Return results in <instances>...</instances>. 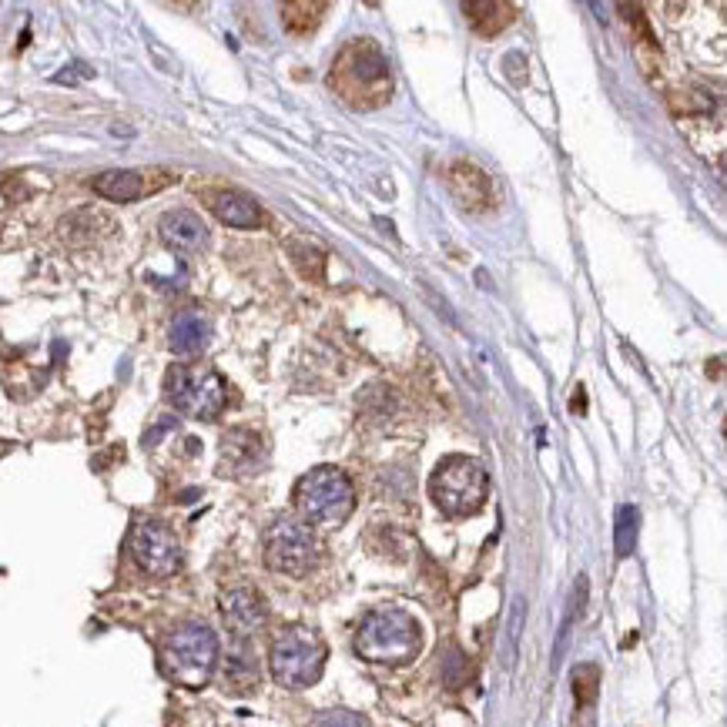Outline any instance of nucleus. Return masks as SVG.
<instances>
[{"mask_svg": "<svg viewBox=\"0 0 727 727\" xmlns=\"http://www.w3.org/2000/svg\"><path fill=\"white\" fill-rule=\"evenodd\" d=\"M168 677H175L185 687H202L218 667V637L212 627L188 620V624L175 627L165 637V650H161Z\"/></svg>", "mask_w": 727, "mask_h": 727, "instance_id": "3", "label": "nucleus"}, {"mask_svg": "<svg viewBox=\"0 0 727 727\" xmlns=\"http://www.w3.org/2000/svg\"><path fill=\"white\" fill-rule=\"evenodd\" d=\"M131 557L151 577H171L181 567V543L171 533L168 523L161 520H141L131 530Z\"/></svg>", "mask_w": 727, "mask_h": 727, "instance_id": "9", "label": "nucleus"}, {"mask_svg": "<svg viewBox=\"0 0 727 727\" xmlns=\"http://www.w3.org/2000/svg\"><path fill=\"white\" fill-rule=\"evenodd\" d=\"M262 456V439L248 429H235L222 439V463L228 473H248Z\"/></svg>", "mask_w": 727, "mask_h": 727, "instance_id": "14", "label": "nucleus"}, {"mask_svg": "<svg viewBox=\"0 0 727 727\" xmlns=\"http://www.w3.org/2000/svg\"><path fill=\"white\" fill-rule=\"evenodd\" d=\"M600 694V667L597 664H583L573 671V697H577V707H593Z\"/></svg>", "mask_w": 727, "mask_h": 727, "instance_id": "21", "label": "nucleus"}, {"mask_svg": "<svg viewBox=\"0 0 727 727\" xmlns=\"http://www.w3.org/2000/svg\"><path fill=\"white\" fill-rule=\"evenodd\" d=\"M158 235H161V242H165L171 252H178V255H195V252H202V248L208 245L205 222L195 212H188V208H175V212L161 215Z\"/></svg>", "mask_w": 727, "mask_h": 727, "instance_id": "11", "label": "nucleus"}, {"mask_svg": "<svg viewBox=\"0 0 727 727\" xmlns=\"http://www.w3.org/2000/svg\"><path fill=\"white\" fill-rule=\"evenodd\" d=\"M218 604H222V617L235 637H252L265 627V620H269V607H265L262 593L252 587L225 590Z\"/></svg>", "mask_w": 727, "mask_h": 727, "instance_id": "10", "label": "nucleus"}, {"mask_svg": "<svg viewBox=\"0 0 727 727\" xmlns=\"http://www.w3.org/2000/svg\"><path fill=\"white\" fill-rule=\"evenodd\" d=\"M332 91H339V98L349 108L372 111L382 108L392 94V71L389 61L372 41H352L346 51L336 57L329 74Z\"/></svg>", "mask_w": 727, "mask_h": 727, "instance_id": "1", "label": "nucleus"}, {"mask_svg": "<svg viewBox=\"0 0 727 727\" xmlns=\"http://www.w3.org/2000/svg\"><path fill=\"white\" fill-rule=\"evenodd\" d=\"M466 17H470V24L476 27L480 34L486 37H493V34H500L506 24L513 21V14H516V7L513 4H503V0H483V4H466L463 7Z\"/></svg>", "mask_w": 727, "mask_h": 727, "instance_id": "17", "label": "nucleus"}, {"mask_svg": "<svg viewBox=\"0 0 727 727\" xmlns=\"http://www.w3.org/2000/svg\"><path fill=\"white\" fill-rule=\"evenodd\" d=\"M225 681L238 687V691H248V687L258 684V671H255V660L248 650H235L232 657H228V667H225Z\"/></svg>", "mask_w": 727, "mask_h": 727, "instance_id": "19", "label": "nucleus"}, {"mask_svg": "<svg viewBox=\"0 0 727 727\" xmlns=\"http://www.w3.org/2000/svg\"><path fill=\"white\" fill-rule=\"evenodd\" d=\"M637 526H640V513H637V506H630L624 503L617 510V533H614V540H617V557H630L637 547Z\"/></svg>", "mask_w": 727, "mask_h": 727, "instance_id": "18", "label": "nucleus"}, {"mask_svg": "<svg viewBox=\"0 0 727 727\" xmlns=\"http://www.w3.org/2000/svg\"><path fill=\"white\" fill-rule=\"evenodd\" d=\"M272 677L289 691H302V687L315 684L325 667V644L319 634L309 627H285L279 637L272 640Z\"/></svg>", "mask_w": 727, "mask_h": 727, "instance_id": "5", "label": "nucleus"}, {"mask_svg": "<svg viewBox=\"0 0 727 727\" xmlns=\"http://www.w3.org/2000/svg\"><path fill=\"white\" fill-rule=\"evenodd\" d=\"M356 654L369 664H406L419 654V624L403 610H376L356 630Z\"/></svg>", "mask_w": 727, "mask_h": 727, "instance_id": "2", "label": "nucleus"}, {"mask_svg": "<svg viewBox=\"0 0 727 727\" xmlns=\"http://www.w3.org/2000/svg\"><path fill=\"white\" fill-rule=\"evenodd\" d=\"M295 506L315 526H339L349 520L352 506H356V490H352L349 476L336 466H319V470L305 473L295 486Z\"/></svg>", "mask_w": 727, "mask_h": 727, "instance_id": "4", "label": "nucleus"}, {"mask_svg": "<svg viewBox=\"0 0 727 727\" xmlns=\"http://www.w3.org/2000/svg\"><path fill=\"white\" fill-rule=\"evenodd\" d=\"M94 191L108 202H135L145 195V175L138 171H104L94 178Z\"/></svg>", "mask_w": 727, "mask_h": 727, "instance_id": "16", "label": "nucleus"}, {"mask_svg": "<svg viewBox=\"0 0 727 727\" xmlns=\"http://www.w3.org/2000/svg\"><path fill=\"white\" fill-rule=\"evenodd\" d=\"M449 191H453V198L466 212H486L493 205V181L473 161L449 165Z\"/></svg>", "mask_w": 727, "mask_h": 727, "instance_id": "12", "label": "nucleus"}, {"mask_svg": "<svg viewBox=\"0 0 727 727\" xmlns=\"http://www.w3.org/2000/svg\"><path fill=\"white\" fill-rule=\"evenodd\" d=\"M315 727H369V721L362 714H352V711H325Z\"/></svg>", "mask_w": 727, "mask_h": 727, "instance_id": "23", "label": "nucleus"}, {"mask_svg": "<svg viewBox=\"0 0 727 727\" xmlns=\"http://www.w3.org/2000/svg\"><path fill=\"white\" fill-rule=\"evenodd\" d=\"M212 212L222 218L225 225H232V228H255L258 222H262L258 205L248 195H242V191H215V195H212Z\"/></svg>", "mask_w": 727, "mask_h": 727, "instance_id": "15", "label": "nucleus"}, {"mask_svg": "<svg viewBox=\"0 0 727 727\" xmlns=\"http://www.w3.org/2000/svg\"><path fill=\"white\" fill-rule=\"evenodd\" d=\"M520 624H523V600L513 604V617H510V630H506V667H513L516 660V644H520Z\"/></svg>", "mask_w": 727, "mask_h": 727, "instance_id": "22", "label": "nucleus"}, {"mask_svg": "<svg viewBox=\"0 0 727 727\" xmlns=\"http://www.w3.org/2000/svg\"><path fill=\"white\" fill-rule=\"evenodd\" d=\"M486 490H490L486 470L470 456H446L429 480V493L446 516L476 513L486 503Z\"/></svg>", "mask_w": 727, "mask_h": 727, "instance_id": "6", "label": "nucleus"}, {"mask_svg": "<svg viewBox=\"0 0 727 727\" xmlns=\"http://www.w3.org/2000/svg\"><path fill=\"white\" fill-rule=\"evenodd\" d=\"M168 403L191 419H215L228 403L222 376L208 366H171L165 376Z\"/></svg>", "mask_w": 727, "mask_h": 727, "instance_id": "7", "label": "nucleus"}, {"mask_svg": "<svg viewBox=\"0 0 727 727\" xmlns=\"http://www.w3.org/2000/svg\"><path fill=\"white\" fill-rule=\"evenodd\" d=\"M322 14H325V4H319V0H312V4H285L282 7L285 27H289V31H295V34L312 31V27L319 24Z\"/></svg>", "mask_w": 727, "mask_h": 727, "instance_id": "20", "label": "nucleus"}, {"mask_svg": "<svg viewBox=\"0 0 727 727\" xmlns=\"http://www.w3.org/2000/svg\"><path fill=\"white\" fill-rule=\"evenodd\" d=\"M208 339H212V322H208V315L198 309L178 312L168 329V346H171V352H178V356H195V352H202L208 346Z\"/></svg>", "mask_w": 727, "mask_h": 727, "instance_id": "13", "label": "nucleus"}, {"mask_svg": "<svg viewBox=\"0 0 727 727\" xmlns=\"http://www.w3.org/2000/svg\"><path fill=\"white\" fill-rule=\"evenodd\" d=\"M319 557V543L312 530L299 520H275L265 533V563L285 577H302Z\"/></svg>", "mask_w": 727, "mask_h": 727, "instance_id": "8", "label": "nucleus"}]
</instances>
